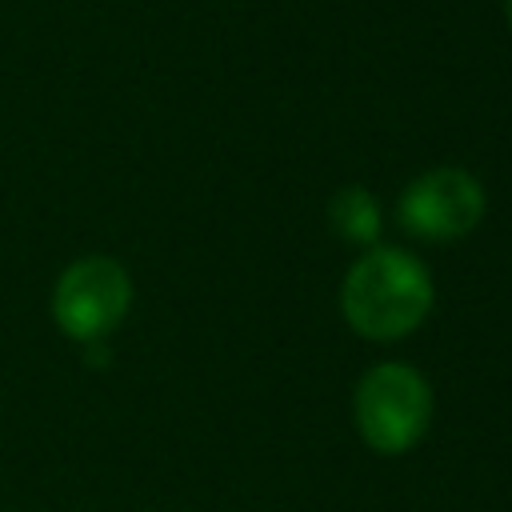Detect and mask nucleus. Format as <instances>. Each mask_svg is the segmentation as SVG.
Segmentation results:
<instances>
[{
  "instance_id": "obj_5",
  "label": "nucleus",
  "mask_w": 512,
  "mask_h": 512,
  "mask_svg": "<svg viewBox=\"0 0 512 512\" xmlns=\"http://www.w3.org/2000/svg\"><path fill=\"white\" fill-rule=\"evenodd\" d=\"M328 216H332V228L352 244H376V236H380V204L360 184L340 188L328 204Z\"/></svg>"
},
{
  "instance_id": "obj_2",
  "label": "nucleus",
  "mask_w": 512,
  "mask_h": 512,
  "mask_svg": "<svg viewBox=\"0 0 512 512\" xmlns=\"http://www.w3.org/2000/svg\"><path fill=\"white\" fill-rule=\"evenodd\" d=\"M356 424L372 452L400 456L408 452L432 420V388L408 364H376L356 384Z\"/></svg>"
},
{
  "instance_id": "obj_6",
  "label": "nucleus",
  "mask_w": 512,
  "mask_h": 512,
  "mask_svg": "<svg viewBox=\"0 0 512 512\" xmlns=\"http://www.w3.org/2000/svg\"><path fill=\"white\" fill-rule=\"evenodd\" d=\"M504 8H508V24H512V0H508V4H504Z\"/></svg>"
},
{
  "instance_id": "obj_4",
  "label": "nucleus",
  "mask_w": 512,
  "mask_h": 512,
  "mask_svg": "<svg viewBox=\"0 0 512 512\" xmlns=\"http://www.w3.org/2000/svg\"><path fill=\"white\" fill-rule=\"evenodd\" d=\"M484 216V188L464 168H432L400 196V224L420 240H460Z\"/></svg>"
},
{
  "instance_id": "obj_1",
  "label": "nucleus",
  "mask_w": 512,
  "mask_h": 512,
  "mask_svg": "<svg viewBox=\"0 0 512 512\" xmlns=\"http://www.w3.org/2000/svg\"><path fill=\"white\" fill-rule=\"evenodd\" d=\"M344 320L368 340H400L416 332L432 308V276L404 248H372L340 288Z\"/></svg>"
},
{
  "instance_id": "obj_3",
  "label": "nucleus",
  "mask_w": 512,
  "mask_h": 512,
  "mask_svg": "<svg viewBox=\"0 0 512 512\" xmlns=\"http://www.w3.org/2000/svg\"><path fill=\"white\" fill-rule=\"evenodd\" d=\"M132 304V280L124 264L112 256H80L72 260L52 292V316L64 336L72 340H100L108 336Z\"/></svg>"
}]
</instances>
